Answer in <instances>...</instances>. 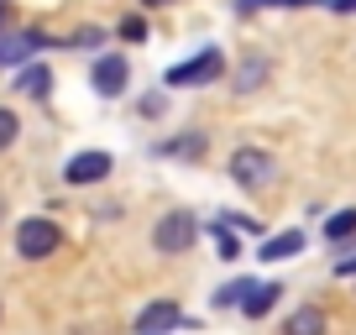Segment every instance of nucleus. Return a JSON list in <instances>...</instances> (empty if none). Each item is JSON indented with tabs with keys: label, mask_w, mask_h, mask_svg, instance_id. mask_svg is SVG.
I'll return each mask as SVG.
<instances>
[{
	"label": "nucleus",
	"mask_w": 356,
	"mask_h": 335,
	"mask_svg": "<svg viewBox=\"0 0 356 335\" xmlns=\"http://www.w3.org/2000/svg\"><path fill=\"white\" fill-rule=\"evenodd\" d=\"M220 68H225L220 47H200V53H194L189 63L168 68V74H163V84H173V90H200V84H215V79H220Z\"/></svg>",
	"instance_id": "obj_1"
},
{
	"label": "nucleus",
	"mask_w": 356,
	"mask_h": 335,
	"mask_svg": "<svg viewBox=\"0 0 356 335\" xmlns=\"http://www.w3.org/2000/svg\"><path fill=\"white\" fill-rule=\"evenodd\" d=\"M194 236H200V220H194L189 210H168L163 220L152 225V246L163 252V257H178V252H189Z\"/></svg>",
	"instance_id": "obj_2"
},
{
	"label": "nucleus",
	"mask_w": 356,
	"mask_h": 335,
	"mask_svg": "<svg viewBox=\"0 0 356 335\" xmlns=\"http://www.w3.org/2000/svg\"><path fill=\"white\" fill-rule=\"evenodd\" d=\"M58 246H63V231H58L53 220H42V215H32V220H22V225H16V252H22L26 262L53 257Z\"/></svg>",
	"instance_id": "obj_3"
},
{
	"label": "nucleus",
	"mask_w": 356,
	"mask_h": 335,
	"mask_svg": "<svg viewBox=\"0 0 356 335\" xmlns=\"http://www.w3.org/2000/svg\"><path fill=\"white\" fill-rule=\"evenodd\" d=\"M231 179L246 183V189H267V183L278 179V163H273V152H262V147H236L231 152Z\"/></svg>",
	"instance_id": "obj_4"
},
{
	"label": "nucleus",
	"mask_w": 356,
	"mask_h": 335,
	"mask_svg": "<svg viewBox=\"0 0 356 335\" xmlns=\"http://www.w3.org/2000/svg\"><path fill=\"white\" fill-rule=\"evenodd\" d=\"M126 79H131L126 58H121V53H105L100 63H95V74H89V84H95V95H100V100H115V95L126 90Z\"/></svg>",
	"instance_id": "obj_5"
},
{
	"label": "nucleus",
	"mask_w": 356,
	"mask_h": 335,
	"mask_svg": "<svg viewBox=\"0 0 356 335\" xmlns=\"http://www.w3.org/2000/svg\"><path fill=\"white\" fill-rule=\"evenodd\" d=\"M111 152H74L68 157V168H63V179L68 183H100V179H111Z\"/></svg>",
	"instance_id": "obj_6"
},
{
	"label": "nucleus",
	"mask_w": 356,
	"mask_h": 335,
	"mask_svg": "<svg viewBox=\"0 0 356 335\" xmlns=\"http://www.w3.org/2000/svg\"><path fill=\"white\" fill-rule=\"evenodd\" d=\"M173 325H184V314H178L173 299H157V304H147V309L136 314V335H168Z\"/></svg>",
	"instance_id": "obj_7"
},
{
	"label": "nucleus",
	"mask_w": 356,
	"mask_h": 335,
	"mask_svg": "<svg viewBox=\"0 0 356 335\" xmlns=\"http://www.w3.org/2000/svg\"><path fill=\"white\" fill-rule=\"evenodd\" d=\"M299 252H304V231H283V236H273V241L262 246L267 262H289V257H299Z\"/></svg>",
	"instance_id": "obj_8"
},
{
	"label": "nucleus",
	"mask_w": 356,
	"mask_h": 335,
	"mask_svg": "<svg viewBox=\"0 0 356 335\" xmlns=\"http://www.w3.org/2000/svg\"><path fill=\"white\" fill-rule=\"evenodd\" d=\"M16 90L32 95V100H47V90H53V74H47L42 63H32V68H22V74H16Z\"/></svg>",
	"instance_id": "obj_9"
},
{
	"label": "nucleus",
	"mask_w": 356,
	"mask_h": 335,
	"mask_svg": "<svg viewBox=\"0 0 356 335\" xmlns=\"http://www.w3.org/2000/svg\"><path fill=\"white\" fill-rule=\"evenodd\" d=\"M325 330V314L320 309H293L289 325H283V335H320Z\"/></svg>",
	"instance_id": "obj_10"
},
{
	"label": "nucleus",
	"mask_w": 356,
	"mask_h": 335,
	"mask_svg": "<svg viewBox=\"0 0 356 335\" xmlns=\"http://www.w3.org/2000/svg\"><path fill=\"white\" fill-rule=\"evenodd\" d=\"M278 293H283L278 283H257V293H252V299L241 304V309H246V320H262V314L273 309V304H278Z\"/></svg>",
	"instance_id": "obj_11"
},
{
	"label": "nucleus",
	"mask_w": 356,
	"mask_h": 335,
	"mask_svg": "<svg viewBox=\"0 0 356 335\" xmlns=\"http://www.w3.org/2000/svg\"><path fill=\"white\" fill-rule=\"evenodd\" d=\"M356 236V210H341L325 220V241H351Z\"/></svg>",
	"instance_id": "obj_12"
},
{
	"label": "nucleus",
	"mask_w": 356,
	"mask_h": 335,
	"mask_svg": "<svg viewBox=\"0 0 356 335\" xmlns=\"http://www.w3.org/2000/svg\"><path fill=\"white\" fill-rule=\"evenodd\" d=\"M236 79H241V90H257V84L267 79V58H246V63H241V74H236Z\"/></svg>",
	"instance_id": "obj_13"
},
{
	"label": "nucleus",
	"mask_w": 356,
	"mask_h": 335,
	"mask_svg": "<svg viewBox=\"0 0 356 335\" xmlns=\"http://www.w3.org/2000/svg\"><path fill=\"white\" fill-rule=\"evenodd\" d=\"M168 157H200L204 152V136H178V142H163Z\"/></svg>",
	"instance_id": "obj_14"
},
{
	"label": "nucleus",
	"mask_w": 356,
	"mask_h": 335,
	"mask_svg": "<svg viewBox=\"0 0 356 335\" xmlns=\"http://www.w3.org/2000/svg\"><path fill=\"white\" fill-rule=\"evenodd\" d=\"M16 131H22V121H16V111H6V105H0V152H6V147L16 142Z\"/></svg>",
	"instance_id": "obj_15"
},
{
	"label": "nucleus",
	"mask_w": 356,
	"mask_h": 335,
	"mask_svg": "<svg viewBox=\"0 0 356 335\" xmlns=\"http://www.w3.org/2000/svg\"><path fill=\"white\" fill-rule=\"evenodd\" d=\"M215 241H220V257H225V262H231V257H241V246H236L231 225H215Z\"/></svg>",
	"instance_id": "obj_16"
},
{
	"label": "nucleus",
	"mask_w": 356,
	"mask_h": 335,
	"mask_svg": "<svg viewBox=\"0 0 356 335\" xmlns=\"http://www.w3.org/2000/svg\"><path fill=\"white\" fill-rule=\"evenodd\" d=\"M121 37H126V42H147V22H142V16H126V22H121Z\"/></svg>",
	"instance_id": "obj_17"
},
{
	"label": "nucleus",
	"mask_w": 356,
	"mask_h": 335,
	"mask_svg": "<svg viewBox=\"0 0 356 335\" xmlns=\"http://www.w3.org/2000/svg\"><path fill=\"white\" fill-rule=\"evenodd\" d=\"M100 42H105V32H95V26H84V32L68 37V47H100Z\"/></svg>",
	"instance_id": "obj_18"
},
{
	"label": "nucleus",
	"mask_w": 356,
	"mask_h": 335,
	"mask_svg": "<svg viewBox=\"0 0 356 335\" xmlns=\"http://www.w3.org/2000/svg\"><path fill=\"white\" fill-rule=\"evenodd\" d=\"M220 225H236V231H246V236H257V220H246V215H225Z\"/></svg>",
	"instance_id": "obj_19"
},
{
	"label": "nucleus",
	"mask_w": 356,
	"mask_h": 335,
	"mask_svg": "<svg viewBox=\"0 0 356 335\" xmlns=\"http://www.w3.org/2000/svg\"><path fill=\"white\" fill-rule=\"evenodd\" d=\"M325 6H330L335 16H356V0H325Z\"/></svg>",
	"instance_id": "obj_20"
},
{
	"label": "nucleus",
	"mask_w": 356,
	"mask_h": 335,
	"mask_svg": "<svg viewBox=\"0 0 356 335\" xmlns=\"http://www.w3.org/2000/svg\"><path fill=\"white\" fill-rule=\"evenodd\" d=\"M283 11H304V6H320V0H278Z\"/></svg>",
	"instance_id": "obj_21"
},
{
	"label": "nucleus",
	"mask_w": 356,
	"mask_h": 335,
	"mask_svg": "<svg viewBox=\"0 0 356 335\" xmlns=\"http://www.w3.org/2000/svg\"><path fill=\"white\" fill-rule=\"evenodd\" d=\"M262 6H267V0H236V11H241V16L246 11H262Z\"/></svg>",
	"instance_id": "obj_22"
},
{
	"label": "nucleus",
	"mask_w": 356,
	"mask_h": 335,
	"mask_svg": "<svg viewBox=\"0 0 356 335\" xmlns=\"http://www.w3.org/2000/svg\"><path fill=\"white\" fill-rule=\"evenodd\" d=\"M142 6H152V11H157V6H173V0H142Z\"/></svg>",
	"instance_id": "obj_23"
},
{
	"label": "nucleus",
	"mask_w": 356,
	"mask_h": 335,
	"mask_svg": "<svg viewBox=\"0 0 356 335\" xmlns=\"http://www.w3.org/2000/svg\"><path fill=\"white\" fill-rule=\"evenodd\" d=\"M0 210H6V204H0Z\"/></svg>",
	"instance_id": "obj_24"
}]
</instances>
